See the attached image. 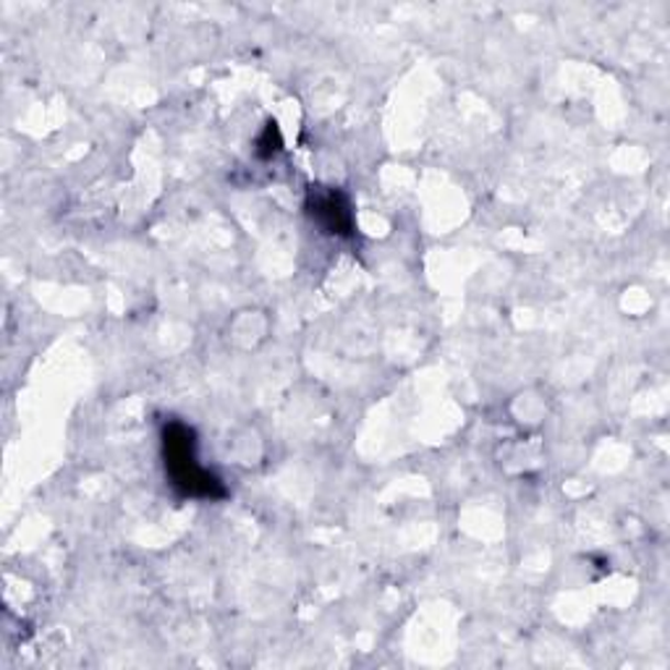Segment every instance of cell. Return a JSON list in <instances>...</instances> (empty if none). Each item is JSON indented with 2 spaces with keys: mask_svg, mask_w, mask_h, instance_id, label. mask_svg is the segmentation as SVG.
Segmentation results:
<instances>
[{
  "mask_svg": "<svg viewBox=\"0 0 670 670\" xmlns=\"http://www.w3.org/2000/svg\"><path fill=\"white\" fill-rule=\"evenodd\" d=\"M163 453H165V469H168L174 485L182 490L184 495L191 497H220L223 495V485L216 474L199 466L197 461V446L195 432L182 422H171L163 432Z\"/></svg>",
  "mask_w": 670,
  "mask_h": 670,
  "instance_id": "1",
  "label": "cell"
},
{
  "mask_svg": "<svg viewBox=\"0 0 670 670\" xmlns=\"http://www.w3.org/2000/svg\"><path fill=\"white\" fill-rule=\"evenodd\" d=\"M309 212L328 233H338V237H349L351 228H354V216H351V207L347 197H341L338 191H312L309 195Z\"/></svg>",
  "mask_w": 670,
  "mask_h": 670,
  "instance_id": "2",
  "label": "cell"
},
{
  "mask_svg": "<svg viewBox=\"0 0 670 670\" xmlns=\"http://www.w3.org/2000/svg\"><path fill=\"white\" fill-rule=\"evenodd\" d=\"M281 150V136H278V129H275V123H267L265 129V136L260 140V155L262 157H271L275 155V152Z\"/></svg>",
  "mask_w": 670,
  "mask_h": 670,
  "instance_id": "3",
  "label": "cell"
}]
</instances>
